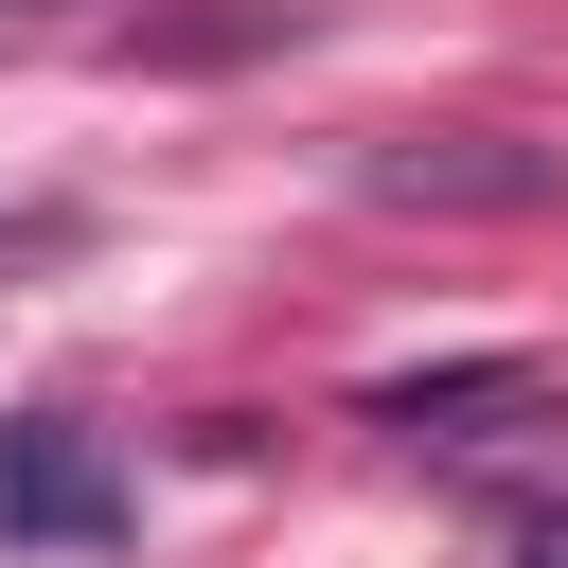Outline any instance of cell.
Wrapping results in <instances>:
<instances>
[{"label": "cell", "mask_w": 568, "mask_h": 568, "mask_svg": "<svg viewBox=\"0 0 568 568\" xmlns=\"http://www.w3.org/2000/svg\"><path fill=\"white\" fill-rule=\"evenodd\" d=\"M18 18H36V0H0V36H18Z\"/></svg>", "instance_id": "5b68a950"}, {"label": "cell", "mask_w": 568, "mask_h": 568, "mask_svg": "<svg viewBox=\"0 0 568 568\" xmlns=\"http://www.w3.org/2000/svg\"><path fill=\"white\" fill-rule=\"evenodd\" d=\"M479 408H550V373L497 355V373H408V390H373V426H408V444H462Z\"/></svg>", "instance_id": "7a4b0ae2"}, {"label": "cell", "mask_w": 568, "mask_h": 568, "mask_svg": "<svg viewBox=\"0 0 568 568\" xmlns=\"http://www.w3.org/2000/svg\"><path fill=\"white\" fill-rule=\"evenodd\" d=\"M515 550H532V568H568V515H532V532H515Z\"/></svg>", "instance_id": "277c9868"}, {"label": "cell", "mask_w": 568, "mask_h": 568, "mask_svg": "<svg viewBox=\"0 0 568 568\" xmlns=\"http://www.w3.org/2000/svg\"><path fill=\"white\" fill-rule=\"evenodd\" d=\"M373 195H550V160H479V142H390Z\"/></svg>", "instance_id": "3957f363"}, {"label": "cell", "mask_w": 568, "mask_h": 568, "mask_svg": "<svg viewBox=\"0 0 568 568\" xmlns=\"http://www.w3.org/2000/svg\"><path fill=\"white\" fill-rule=\"evenodd\" d=\"M124 532V462L89 426H0V550H89Z\"/></svg>", "instance_id": "6da1fadb"}]
</instances>
